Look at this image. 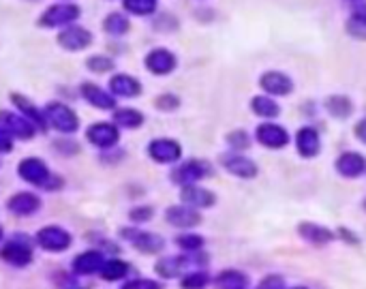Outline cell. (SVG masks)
<instances>
[{
    "instance_id": "obj_38",
    "label": "cell",
    "mask_w": 366,
    "mask_h": 289,
    "mask_svg": "<svg viewBox=\"0 0 366 289\" xmlns=\"http://www.w3.org/2000/svg\"><path fill=\"white\" fill-rule=\"evenodd\" d=\"M122 289H163V285L152 278H133L122 285Z\"/></svg>"
},
{
    "instance_id": "obj_16",
    "label": "cell",
    "mask_w": 366,
    "mask_h": 289,
    "mask_svg": "<svg viewBox=\"0 0 366 289\" xmlns=\"http://www.w3.org/2000/svg\"><path fill=\"white\" fill-rule=\"evenodd\" d=\"M260 86L264 88V92H268L270 97H287L294 90V82L289 75L281 73V71H266L260 77Z\"/></svg>"
},
{
    "instance_id": "obj_32",
    "label": "cell",
    "mask_w": 366,
    "mask_h": 289,
    "mask_svg": "<svg viewBox=\"0 0 366 289\" xmlns=\"http://www.w3.org/2000/svg\"><path fill=\"white\" fill-rule=\"evenodd\" d=\"M122 7L131 16H152L157 11V0H122Z\"/></svg>"
},
{
    "instance_id": "obj_29",
    "label": "cell",
    "mask_w": 366,
    "mask_h": 289,
    "mask_svg": "<svg viewBox=\"0 0 366 289\" xmlns=\"http://www.w3.org/2000/svg\"><path fill=\"white\" fill-rule=\"evenodd\" d=\"M129 28H131L129 18H127L125 13H118V11L109 13V16L105 18V22H103V31H105L107 35H111V37H122V35H127Z\"/></svg>"
},
{
    "instance_id": "obj_31",
    "label": "cell",
    "mask_w": 366,
    "mask_h": 289,
    "mask_svg": "<svg viewBox=\"0 0 366 289\" xmlns=\"http://www.w3.org/2000/svg\"><path fill=\"white\" fill-rule=\"evenodd\" d=\"M101 276L105 278V280H118V278H122V276H127V272H129V266L122 261V259H105V263L101 266Z\"/></svg>"
},
{
    "instance_id": "obj_17",
    "label": "cell",
    "mask_w": 366,
    "mask_h": 289,
    "mask_svg": "<svg viewBox=\"0 0 366 289\" xmlns=\"http://www.w3.org/2000/svg\"><path fill=\"white\" fill-rule=\"evenodd\" d=\"M165 219L170 225L174 227H182V229H189V227H195L201 223V214L197 208H191L187 204L182 206H170L167 212H165Z\"/></svg>"
},
{
    "instance_id": "obj_46",
    "label": "cell",
    "mask_w": 366,
    "mask_h": 289,
    "mask_svg": "<svg viewBox=\"0 0 366 289\" xmlns=\"http://www.w3.org/2000/svg\"><path fill=\"white\" fill-rule=\"evenodd\" d=\"M351 3H357V0H351Z\"/></svg>"
},
{
    "instance_id": "obj_24",
    "label": "cell",
    "mask_w": 366,
    "mask_h": 289,
    "mask_svg": "<svg viewBox=\"0 0 366 289\" xmlns=\"http://www.w3.org/2000/svg\"><path fill=\"white\" fill-rule=\"evenodd\" d=\"M11 101H13V105L37 126V131H45L48 129V120H45V116L35 107V103L30 101V99H26L24 94H11Z\"/></svg>"
},
{
    "instance_id": "obj_48",
    "label": "cell",
    "mask_w": 366,
    "mask_h": 289,
    "mask_svg": "<svg viewBox=\"0 0 366 289\" xmlns=\"http://www.w3.org/2000/svg\"><path fill=\"white\" fill-rule=\"evenodd\" d=\"M300 289H302V287H300Z\"/></svg>"
},
{
    "instance_id": "obj_11",
    "label": "cell",
    "mask_w": 366,
    "mask_h": 289,
    "mask_svg": "<svg viewBox=\"0 0 366 289\" xmlns=\"http://www.w3.org/2000/svg\"><path fill=\"white\" fill-rule=\"evenodd\" d=\"M92 43V33L84 26H67L58 33V45L67 52H82L86 48H90Z\"/></svg>"
},
{
    "instance_id": "obj_28",
    "label": "cell",
    "mask_w": 366,
    "mask_h": 289,
    "mask_svg": "<svg viewBox=\"0 0 366 289\" xmlns=\"http://www.w3.org/2000/svg\"><path fill=\"white\" fill-rule=\"evenodd\" d=\"M113 122L118 129H140L144 124V114L131 107L116 109L113 111Z\"/></svg>"
},
{
    "instance_id": "obj_43",
    "label": "cell",
    "mask_w": 366,
    "mask_h": 289,
    "mask_svg": "<svg viewBox=\"0 0 366 289\" xmlns=\"http://www.w3.org/2000/svg\"><path fill=\"white\" fill-rule=\"evenodd\" d=\"M11 151H13V139L3 126H0V155H7Z\"/></svg>"
},
{
    "instance_id": "obj_21",
    "label": "cell",
    "mask_w": 366,
    "mask_h": 289,
    "mask_svg": "<svg viewBox=\"0 0 366 289\" xmlns=\"http://www.w3.org/2000/svg\"><path fill=\"white\" fill-rule=\"evenodd\" d=\"M82 97L96 109H113L116 107V97L92 82L82 84Z\"/></svg>"
},
{
    "instance_id": "obj_26",
    "label": "cell",
    "mask_w": 366,
    "mask_h": 289,
    "mask_svg": "<svg viewBox=\"0 0 366 289\" xmlns=\"http://www.w3.org/2000/svg\"><path fill=\"white\" fill-rule=\"evenodd\" d=\"M298 234L311 244H328L334 238V234L330 229H326L323 225H317V223H300Z\"/></svg>"
},
{
    "instance_id": "obj_6",
    "label": "cell",
    "mask_w": 366,
    "mask_h": 289,
    "mask_svg": "<svg viewBox=\"0 0 366 289\" xmlns=\"http://www.w3.org/2000/svg\"><path fill=\"white\" fill-rule=\"evenodd\" d=\"M212 174V165L208 161H201V159H191L182 165H178L174 172H172V180L180 187L184 185H197L199 180L208 178Z\"/></svg>"
},
{
    "instance_id": "obj_18",
    "label": "cell",
    "mask_w": 366,
    "mask_h": 289,
    "mask_svg": "<svg viewBox=\"0 0 366 289\" xmlns=\"http://www.w3.org/2000/svg\"><path fill=\"white\" fill-rule=\"evenodd\" d=\"M180 200L182 204L191 206V208H210L216 204V195L199 185H184L182 191H180Z\"/></svg>"
},
{
    "instance_id": "obj_5",
    "label": "cell",
    "mask_w": 366,
    "mask_h": 289,
    "mask_svg": "<svg viewBox=\"0 0 366 289\" xmlns=\"http://www.w3.org/2000/svg\"><path fill=\"white\" fill-rule=\"evenodd\" d=\"M0 259L7 261L9 266L24 268L33 261V244L26 236H16L0 249Z\"/></svg>"
},
{
    "instance_id": "obj_45",
    "label": "cell",
    "mask_w": 366,
    "mask_h": 289,
    "mask_svg": "<svg viewBox=\"0 0 366 289\" xmlns=\"http://www.w3.org/2000/svg\"><path fill=\"white\" fill-rule=\"evenodd\" d=\"M3 236H5V231H3V227H0V240H3Z\"/></svg>"
},
{
    "instance_id": "obj_23",
    "label": "cell",
    "mask_w": 366,
    "mask_h": 289,
    "mask_svg": "<svg viewBox=\"0 0 366 289\" xmlns=\"http://www.w3.org/2000/svg\"><path fill=\"white\" fill-rule=\"evenodd\" d=\"M7 208H9L13 214H18V217H30V214L39 212L41 200H39V195H35V193H16L13 197H9Z\"/></svg>"
},
{
    "instance_id": "obj_1",
    "label": "cell",
    "mask_w": 366,
    "mask_h": 289,
    "mask_svg": "<svg viewBox=\"0 0 366 289\" xmlns=\"http://www.w3.org/2000/svg\"><path fill=\"white\" fill-rule=\"evenodd\" d=\"M18 174H20V178H22L24 182L35 185V187H43V189H50V191H56V189H60V185H62V180L56 178V176L50 172V168H48L41 159H35V157L24 159V161L18 165Z\"/></svg>"
},
{
    "instance_id": "obj_25",
    "label": "cell",
    "mask_w": 366,
    "mask_h": 289,
    "mask_svg": "<svg viewBox=\"0 0 366 289\" xmlns=\"http://www.w3.org/2000/svg\"><path fill=\"white\" fill-rule=\"evenodd\" d=\"M103 263H105L103 253H99V251H86V253H79L73 259V270L77 274H94V272L101 270Z\"/></svg>"
},
{
    "instance_id": "obj_4",
    "label": "cell",
    "mask_w": 366,
    "mask_h": 289,
    "mask_svg": "<svg viewBox=\"0 0 366 289\" xmlns=\"http://www.w3.org/2000/svg\"><path fill=\"white\" fill-rule=\"evenodd\" d=\"M206 263V257H191V255H184V257H165V259H159L155 270L159 276L163 278H176V276H184L187 272H193L197 270V266H204Z\"/></svg>"
},
{
    "instance_id": "obj_19",
    "label": "cell",
    "mask_w": 366,
    "mask_h": 289,
    "mask_svg": "<svg viewBox=\"0 0 366 289\" xmlns=\"http://www.w3.org/2000/svg\"><path fill=\"white\" fill-rule=\"evenodd\" d=\"M109 90L113 97H122V99H133L142 94V84L140 80H135L133 75L127 73H118L109 80Z\"/></svg>"
},
{
    "instance_id": "obj_35",
    "label": "cell",
    "mask_w": 366,
    "mask_h": 289,
    "mask_svg": "<svg viewBox=\"0 0 366 289\" xmlns=\"http://www.w3.org/2000/svg\"><path fill=\"white\" fill-rule=\"evenodd\" d=\"M86 67H88V71H92V73H109V71H113L116 62H113L109 56L96 54V56H90V58L86 60Z\"/></svg>"
},
{
    "instance_id": "obj_27",
    "label": "cell",
    "mask_w": 366,
    "mask_h": 289,
    "mask_svg": "<svg viewBox=\"0 0 366 289\" xmlns=\"http://www.w3.org/2000/svg\"><path fill=\"white\" fill-rule=\"evenodd\" d=\"M251 109L255 116L260 118H277L281 114V107L277 105V101L268 94H257L251 99Z\"/></svg>"
},
{
    "instance_id": "obj_8",
    "label": "cell",
    "mask_w": 366,
    "mask_h": 289,
    "mask_svg": "<svg viewBox=\"0 0 366 289\" xmlns=\"http://www.w3.org/2000/svg\"><path fill=\"white\" fill-rule=\"evenodd\" d=\"M122 238H127L138 251L148 253V255H155V253L163 251V246H165V240H163L159 234L144 231V229H138V227H127V229H122Z\"/></svg>"
},
{
    "instance_id": "obj_39",
    "label": "cell",
    "mask_w": 366,
    "mask_h": 289,
    "mask_svg": "<svg viewBox=\"0 0 366 289\" xmlns=\"http://www.w3.org/2000/svg\"><path fill=\"white\" fill-rule=\"evenodd\" d=\"M155 105H157V109H161V111H174V109L180 105V99H178L176 94H161V97H157Z\"/></svg>"
},
{
    "instance_id": "obj_9",
    "label": "cell",
    "mask_w": 366,
    "mask_h": 289,
    "mask_svg": "<svg viewBox=\"0 0 366 289\" xmlns=\"http://www.w3.org/2000/svg\"><path fill=\"white\" fill-rule=\"evenodd\" d=\"M0 126L18 139H30L37 133V126L24 114H13L7 109H0Z\"/></svg>"
},
{
    "instance_id": "obj_47",
    "label": "cell",
    "mask_w": 366,
    "mask_h": 289,
    "mask_svg": "<svg viewBox=\"0 0 366 289\" xmlns=\"http://www.w3.org/2000/svg\"><path fill=\"white\" fill-rule=\"evenodd\" d=\"M364 208H366V202H364Z\"/></svg>"
},
{
    "instance_id": "obj_20",
    "label": "cell",
    "mask_w": 366,
    "mask_h": 289,
    "mask_svg": "<svg viewBox=\"0 0 366 289\" xmlns=\"http://www.w3.org/2000/svg\"><path fill=\"white\" fill-rule=\"evenodd\" d=\"M296 148L300 153V157L304 159H313L319 155L321 151V139H319V133L311 126H302L296 135Z\"/></svg>"
},
{
    "instance_id": "obj_15",
    "label": "cell",
    "mask_w": 366,
    "mask_h": 289,
    "mask_svg": "<svg viewBox=\"0 0 366 289\" xmlns=\"http://www.w3.org/2000/svg\"><path fill=\"white\" fill-rule=\"evenodd\" d=\"M221 163L223 168L233 174L235 178H255L257 176V165L255 161H251L249 157H242L240 153H231V155H223L221 157Z\"/></svg>"
},
{
    "instance_id": "obj_33",
    "label": "cell",
    "mask_w": 366,
    "mask_h": 289,
    "mask_svg": "<svg viewBox=\"0 0 366 289\" xmlns=\"http://www.w3.org/2000/svg\"><path fill=\"white\" fill-rule=\"evenodd\" d=\"M326 109L334 116V118H347L349 114H351V101L347 99V97H340V94H336V97H330L328 101H326Z\"/></svg>"
},
{
    "instance_id": "obj_42",
    "label": "cell",
    "mask_w": 366,
    "mask_h": 289,
    "mask_svg": "<svg viewBox=\"0 0 366 289\" xmlns=\"http://www.w3.org/2000/svg\"><path fill=\"white\" fill-rule=\"evenodd\" d=\"M257 289H285V283H283V278H281L279 274H270V276H266V278L260 283Z\"/></svg>"
},
{
    "instance_id": "obj_36",
    "label": "cell",
    "mask_w": 366,
    "mask_h": 289,
    "mask_svg": "<svg viewBox=\"0 0 366 289\" xmlns=\"http://www.w3.org/2000/svg\"><path fill=\"white\" fill-rule=\"evenodd\" d=\"M227 143L233 148V151H244V148H249L251 146V137H249V133L247 131H231L229 135H227Z\"/></svg>"
},
{
    "instance_id": "obj_37",
    "label": "cell",
    "mask_w": 366,
    "mask_h": 289,
    "mask_svg": "<svg viewBox=\"0 0 366 289\" xmlns=\"http://www.w3.org/2000/svg\"><path fill=\"white\" fill-rule=\"evenodd\" d=\"M176 244L180 249H184L187 253H197L204 246V238L201 236H195V234H184V236H178L176 238Z\"/></svg>"
},
{
    "instance_id": "obj_44",
    "label": "cell",
    "mask_w": 366,
    "mask_h": 289,
    "mask_svg": "<svg viewBox=\"0 0 366 289\" xmlns=\"http://www.w3.org/2000/svg\"><path fill=\"white\" fill-rule=\"evenodd\" d=\"M355 137H357L360 141H364V143H366V118H364V120H360V122L355 124Z\"/></svg>"
},
{
    "instance_id": "obj_30",
    "label": "cell",
    "mask_w": 366,
    "mask_h": 289,
    "mask_svg": "<svg viewBox=\"0 0 366 289\" xmlns=\"http://www.w3.org/2000/svg\"><path fill=\"white\" fill-rule=\"evenodd\" d=\"M249 283L247 274H242L238 270H223L216 278H214V285L218 289H244Z\"/></svg>"
},
{
    "instance_id": "obj_40",
    "label": "cell",
    "mask_w": 366,
    "mask_h": 289,
    "mask_svg": "<svg viewBox=\"0 0 366 289\" xmlns=\"http://www.w3.org/2000/svg\"><path fill=\"white\" fill-rule=\"evenodd\" d=\"M155 217V210L150 208V206H138V208H133L131 212H129V219L133 221V223H146V221H150Z\"/></svg>"
},
{
    "instance_id": "obj_22",
    "label": "cell",
    "mask_w": 366,
    "mask_h": 289,
    "mask_svg": "<svg viewBox=\"0 0 366 289\" xmlns=\"http://www.w3.org/2000/svg\"><path fill=\"white\" fill-rule=\"evenodd\" d=\"M336 172L343 178H357L366 172V159L360 153H343L336 159Z\"/></svg>"
},
{
    "instance_id": "obj_14",
    "label": "cell",
    "mask_w": 366,
    "mask_h": 289,
    "mask_svg": "<svg viewBox=\"0 0 366 289\" xmlns=\"http://www.w3.org/2000/svg\"><path fill=\"white\" fill-rule=\"evenodd\" d=\"M144 65H146V69H148L152 75H170V73L176 69L178 60H176L174 52H170V50H165V48H157V50L148 52Z\"/></svg>"
},
{
    "instance_id": "obj_34",
    "label": "cell",
    "mask_w": 366,
    "mask_h": 289,
    "mask_svg": "<svg viewBox=\"0 0 366 289\" xmlns=\"http://www.w3.org/2000/svg\"><path fill=\"white\" fill-rule=\"evenodd\" d=\"M210 283V276L201 270H193V272H187L180 280V287L182 289H206Z\"/></svg>"
},
{
    "instance_id": "obj_7",
    "label": "cell",
    "mask_w": 366,
    "mask_h": 289,
    "mask_svg": "<svg viewBox=\"0 0 366 289\" xmlns=\"http://www.w3.org/2000/svg\"><path fill=\"white\" fill-rule=\"evenodd\" d=\"M148 157H150L155 163L170 165V163L180 161V157H182V146H180V143H178L176 139L159 137V139H152V141L148 143Z\"/></svg>"
},
{
    "instance_id": "obj_41",
    "label": "cell",
    "mask_w": 366,
    "mask_h": 289,
    "mask_svg": "<svg viewBox=\"0 0 366 289\" xmlns=\"http://www.w3.org/2000/svg\"><path fill=\"white\" fill-rule=\"evenodd\" d=\"M351 22L360 24V26H366V3H364V0H357V3H353Z\"/></svg>"
},
{
    "instance_id": "obj_12",
    "label": "cell",
    "mask_w": 366,
    "mask_h": 289,
    "mask_svg": "<svg viewBox=\"0 0 366 289\" xmlns=\"http://www.w3.org/2000/svg\"><path fill=\"white\" fill-rule=\"evenodd\" d=\"M86 139L92 143V146H96L101 151H107V148H111V146H116V143H118L120 131L111 122H94L92 126H88Z\"/></svg>"
},
{
    "instance_id": "obj_13",
    "label": "cell",
    "mask_w": 366,
    "mask_h": 289,
    "mask_svg": "<svg viewBox=\"0 0 366 289\" xmlns=\"http://www.w3.org/2000/svg\"><path fill=\"white\" fill-rule=\"evenodd\" d=\"M255 137L257 141L262 143V146L266 148H285L287 146V141H289V133L281 126V124H274V122H264L257 126L255 131Z\"/></svg>"
},
{
    "instance_id": "obj_3",
    "label": "cell",
    "mask_w": 366,
    "mask_h": 289,
    "mask_svg": "<svg viewBox=\"0 0 366 289\" xmlns=\"http://www.w3.org/2000/svg\"><path fill=\"white\" fill-rule=\"evenodd\" d=\"M43 116H45V120H48V124L54 126V129L60 131V133L71 135V133H75V131L79 129V118H77V114H75L69 105H65V103H58V101L48 103L45 109H43Z\"/></svg>"
},
{
    "instance_id": "obj_10",
    "label": "cell",
    "mask_w": 366,
    "mask_h": 289,
    "mask_svg": "<svg viewBox=\"0 0 366 289\" xmlns=\"http://www.w3.org/2000/svg\"><path fill=\"white\" fill-rule=\"evenodd\" d=\"M37 242L41 249L50 251V253H62L71 246L73 238L67 229L58 227V225H50V227H43L39 229L37 234Z\"/></svg>"
},
{
    "instance_id": "obj_2",
    "label": "cell",
    "mask_w": 366,
    "mask_h": 289,
    "mask_svg": "<svg viewBox=\"0 0 366 289\" xmlns=\"http://www.w3.org/2000/svg\"><path fill=\"white\" fill-rule=\"evenodd\" d=\"M79 16H82V9L75 3H58L41 13L39 26L41 28H67L75 20H79Z\"/></svg>"
}]
</instances>
